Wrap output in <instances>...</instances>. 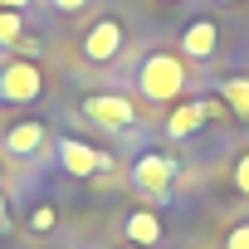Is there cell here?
Wrapping results in <instances>:
<instances>
[{
	"label": "cell",
	"mask_w": 249,
	"mask_h": 249,
	"mask_svg": "<svg viewBox=\"0 0 249 249\" xmlns=\"http://www.w3.org/2000/svg\"><path fill=\"white\" fill-rule=\"evenodd\" d=\"M186 83H191V78H186V59H176V54H166V49L147 54L142 69H137V88H142L147 103H181Z\"/></svg>",
	"instance_id": "6da1fadb"
},
{
	"label": "cell",
	"mask_w": 249,
	"mask_h": 249,
	"mask_svg": "<svg viewBox=\"0 0 249 249\" xmlns=\"http://www.w3.org/2000/svg\"><path fill=\"white\" fill-rule=\"evenodd\" d=\"M176 176H181V161L166 157V152H142L137 166H132V186H137L147 200H166L171 186H176Z\"/></svg>",
	"instance_id": "7a4b0ae2"
},
{
	"label": "cell",
	"mask_w": 249,
	"mask_h": 249,
	"mask_svg": "<svg viewBox=\"0 0 249 249\" xmlns=\"http://www.w3.org/2000/svg\"><path fill=\"white\" fill-rule=\"evenodd\" d=\"M44 93V73L35 59H10V64H0V103H35Z\"/></svg>",
	"instance_id": "3957f363"
},
{
	"label": "cell",
	"mask_w": 249,
	"mask_h": 249,
	"mask_svg": "<svg viewBox=\"0 0 249 249\" xmlns=\"http://www.w3.org/2000/svg\"><path fill=\"white\" fill-rule=\"evenodd\" d=\"M122 39H127L122 20H117V15H103V20H93V25L83 30V59H88V64H112V59L122 54Z\"/></svg>",
	"instance_id": "277c9868"
},
{
	"label": "cell",
	"mask_w": 249,
	"mask_h": 249,
	"mask_svg": "<svg viewBox=\"0 0 249 249\" xmlns=\"http://www.w3.org/2000/svg\"><path fill=\"white\" fill-rule=\"evenodd\" d=\"M59 166L69 176H83V181L88 176H112V157L88 147V142H78V137H59Z\"/></svg>",
	"instance_id": "5b68a950"
},
{
	"label": "cell",
	"mask_w": 249,
	"mask_h": 249,
	"mask_svg": "<svg viewBox=\"0 0 249 249\" xmlns=\"http://www.w3.org/2000/svg\"><path fill=\"white\" fill-rule=\"evenodd\" d=\"M83 117L98 122V127H107V132H122V127L137 122V107L122 93H93V98H83Z\"/></svg>",
	"instance_id": "8992f818"
},
{
	"label": "cell",
	"mask_w": 249,
	"mask_h": 249,
	"mask_svg": "<svg viewBox=\"0 0 249 249\" xmlns=\"http://www.w3.org/2000/svg\"><path fill=\"white\" fill-rule=\"evenodd\" d=\"M215 49H220L215 20H191V25L181 30V54H186V59H215Z\"/></svg>",
	"instance_id": "52a82bcc"
},
{
	"label": "cell",
	"mask_w": 249,
	"mask_h": 249,
	"mask_svg": "<svg viewBox=\"0 0 249 249\" xmlns=\"http://www.w3.org/2000/svg\"><path fill=\"white\" fill-rule=\"evenodd\" d=\"M44 142H49V127L39 117H25V122H15V127L5 132V152L10 157H35Z\"/></svg>",
	"instance_id": "ba28073f"
},
{
	"label": "cell",
	"mask_w": 249,
	"mask_h": 249,
	"mask_svg": "<svg viewBox=\"0 0 249 249\" xmlns=\"http://www.w3.org/2000/svg\"><path fill=\"white\" fill-rule=\"evenodd\" d=\"M122 234H127V244H137V249H152L161 239V215L152 205H142V210H132L127 220H122Z\"/></svg>",
	"instance_id": "9c48e42d"
},
{
	"label": "cell",
	"mask_w": 249,
	"mask_h": 249,
	"mask_svg": "<svg viewBox=\"0 0 249 249\" xmlns=\"http://www.w3.org/2000/svg\"><path fill=\"white\" fill-rule=\"evenodd\" d=\"M205 117H210V112H205V103H176V112L166 117V137H176V142H181V137L200 132V127H205Z\"/></svg>",
	"instance_id": "30bf717a"
},
{
	"label": "cell",
	"mask_w": 249,
	"mask_h": 249,
	"mask_svg": "<svg viewBox=\"0 0 249 249\" xmlns=\"http://www.w3.org/2000/svg\"><path fill=\"white\" fill-rule=\"evenodd\" d=\"M220 98L239 122H249V78H220Z\"/></svg>",
	"instance_id": "8fae6325"
},
{
	"label": "cell",
	"mask_w": 249,
	"mask_h": 249,
	"mask_svg": "<svg viewBox=\"0 0 249 249\" xmlns=\"http://www.w3.org/2000/svg\"><path fill=\"white\" fill-rule=\"evenodd\" d=\"M20 39H25V10H0V44L20 49Z\"/></svg>",
	"instance_id": "7c38bea8"
},
{
	"label": "cell",
	"mask_w": 249,
	"mask_h": 249,
	"mask_svg": "<svg viewBox=\"0 0 249 249\" xmlns=\"http://www.w3.org/2000/svg\"><path fill=\"white\" fill-rule=\"evenodd\" d=\"M59 225V215H54V205H35V215H30V230L35 234H49Z\"/></svg>",
	"instance_id": "4fadbf2b"
},
{
	"label": "cell",
	"mask_w": 249,
	"mask_h": 249,
	"mask_svg": "<svg viewBox=\"0 0 249 249\" xmlns=\"http://www.w3.org/2000/svg\"><path fill=\"white\" fill-rule=\"evenodd\" d=\"M225 249H249V220H244V225H234V230L225 234Z\"/></svg>",
	"instance_id": "5bb4252c"
},
{
	"label": "cell",
	"mask_w": 249,
	"mask_h": 249,
	"mask_svg": "<svg viewBox=\"0 0 249 249\" xmlns=\"http://www.w3.org/2000/svg\"><path fill=\"white\" fill-rule=\"evenodd\" d=\"M234 191H239V196H249V152L234 161Z\"/></svg>",
	"instance_id": "9a60e30c"
},
{
	"label": "cell",
	"mask_w": 249,
	"mask_h": 249,
	"mask_svg": "<svg viewBox=\"0 0 249 249\" xmlns=\"http://www.w3.org/2000/svg\"><path fill=\"white\" fill-rule=\"evenodd\" d=\"M49 5H54L59 15H73V10H83V5H88V0H49Z\"/></svg>",
	"instance_id": "2e32d148"
},
{
	"label": "cell",
	"mask_w": 249,
	"mask_h": 249,
	"mask_svg": "<svg viewBox=\"0 0 249 249\" xmlns=\"http://www.w3.org/2000/svg\"><path fill=\"white\" fill-rule=\"evenodd\" d=\"M10 230V210H5V196H0V234Z\"/></svg>",
	"instance_id": "e0dca14e"
},
{
	"label": "cell",
	"mask_w": 249,
	"mask_h": 249,
	"mask_svg": "<svg viewBox=\"0 0 249 249\" xmlns=\"http://www.w3.org/2000/svg\"><path fill=\"white\" fill-rule=\"evenodd\" d=\"M30 0H0V10H25Z\"/></svg>",
	"instance_id": "ac0fdd59"
},
{
	"label": "cell",
	"mask_w": 249,
	"mask_h": 249,
	"mask_svg": "<svg viewBox=\"0 0 249 249\" xmlns=\"http://www.w3.org/2000/svg\"><path fill=\"white\" fill-rule=\"evenodd\" d=\"M220 5H239V0H220Z\"/></svg>",
	"instance_id": "d6986e66"
},
{
	"label": "cell",
	"mask_w": 249,
	"mask_h": 249,
	"mask_svg": "<svg viewBox=\"0 0 249 249\" xmlns=\"http://www.w3.org/2000/svg\"><path fill=\"white\" fill-rule=\"evenodd\" d=\"M127 249H137V244H127Z\"/></svg>",
	"instance_id": "ffe728a7"
}]
</instances>
